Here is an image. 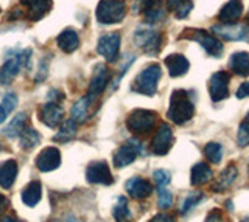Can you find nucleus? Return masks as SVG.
Segmentation results:
<instances>
[{"mask_svg": "<svg viewBox=\"0 0 249 222\" xmlns=\"http://www.w3.org/2000/svg\"><path fill=\"white\" fill-rule=\"evenodd\" d=\"M168 118L176 125H185L195 115V106L185 90H175L170 98Z\"/></svg>", "mask_w": 249, "mask_h": 222, "instance_id": "nucleus-1", "label": "nucleus"}, {"mask_svg": "<svg viewBox=\"0 0 249 222\" xmlns=\"http://www.w3.org/2000/svg\"><path fill=\"white\" fill-rule=\"evenodd\" d=\"M128 5L124 0H100L95 16L101 25H114L124 19Z\"/></svg>", "mask_w": 249, "mask_h": 222, "instance_id": "nucleus-2", "label": "nucleus"}, {"mask_svg": "<svg viewBox=\"0 0 249 222\" xmlns=\"http://www.w3.org/2000/svg\"><path fill=\"white\" fill-rule=\"evenodd\" d=\"M160 76H162L160 65L150 64L136 76L134 82H132V90L146 96H153L158 92V84Z\"/></svg>", "mask_w": 249, "mask_h": 222, "instance_id": "nucleus-3", "label": "nucleus"}, {"mask_svg": "<svg viewBox=\"0 0 249 222\" xmlns=\"http://www.w3.org/2000/svg\"><path fill=\"white\" fill-rule=\"evenodd\" d=\"M158 121V113L148 109H136L132 111L126 118V127L129 132L136 135H145L154 127Z\"/></svg>", "mask_w": 249, "mask_h": 222, "instance_id": "nucleus-4", "label": "nucleus"}, {"mask_svg": "<svg viewBox=\"0 0 249 222\" xmlns=\"http://www.w3.org/2000/svg\"><path fill=\"white\" fill-rule=\"evenodd\" d=\"M182 39H190L198 42L202 48H204L209 55L212 56H220L223 53V44L221 41H218L215 36L209 34L204 30H198V28H187L181 33Z\"/></svg>", "mask_w": 249, "mask_h": 222, "instance_id": "nucleus-5", "label": "nucleus"}, {"mask_svg": "<svg viewBox=\"0 0 249 222\" xmlns=\"http://www.w3.org/2000/svg\"><path fill=\"white\" fill-rule=\"evenodd\" d=\"M30 56H31V50H22V51L8 58L5 61L3 67L0 68V82L2 84L11 82L16 76L20 73L22 68L28 64Z\"/></svg>", "mask_w": 249, "mask_h": 222, "instance_id": "nucleus-6", "label": "nucleus"}, {"mask_svg": "<svg viewBox=\"0 0 249 222\" xmlns=\"http://www.w3.org/2000/svg\"><path fill=\"white\" fill-rule=\"evenodd\" d=\"M134 42L146 55H158L162 45V36L151 28H139L134 34Z\"/></svg>", "mask_w": 249, "mask_h": 222, "instance_id": "nucleus-7", "label": "nucleus"}, {"mask_svg": "<svg viewBox=\"0 0 249 222\" xmlns=\"http://www.w3.org/2000/svg\"><path fill=\"white\" fill-rule=\"evenodd\" d=\"M120 44H122L120 33H107L100 37L97 51L107 61V63H114V61H117V58H119Z\"/></svg>", "mask_w": 249, "mask_h": 222, "instance_id": "nucleus-8", "label": "nucleus"}, {"mask_svg": "<svg viewBox=\"0 0 249 222\" xmlns=\"http://www.w3.org/2000/svg\"><path fill=\"white\" fill-rule=\"evenodd\" d=\"M231 76L228 72H216L209 79V94L212 101H221L229 96Z\"/></svg>", "mask_w": 249, "mask_h": 222, "instance_id": "nucleus-9", "label": "nucleus"}, {"mask_svg": "<svg viewBox=\"0 0 249 222\" xmlns=\"http://www.w3.org/2000/svg\"><path fill=\"white\" fill-rule=\"evenodd\" d=\"M86 177H88L89 183H95V185H111L114 182L109 165L103 160L92 162L86 170Z\"/></svg>", "mask_w": 249, "mask_h": 222, "instance_id": "nucleus-10", "label": "nucleus"}, {"mask_svg": "<svg viewBox=\"0 0 249 222\" xmlns=\"http://www.w3.org/2000/svg\"><path fill=\"white\" fill-rule=\"evenodd\" d=\"M173 144V131L167 123H162L151 140V151L156 156H165Z\"/></svg>", "mask_w": 249, "mask_h": 222, "instance_id": "nucleus-11", "label": "nucleus"}, {"mask_svg": "<svg viewBox=\"0 0 249 222\" xmlns=\"http://www.w3.org/2000/svg\"><path fill=\"white\" fill-rule=\"evenodd\" d=\"M109 79H111V72H109V68L105 64H98L95 67V70H93L92 79H90V84H89L88 98L93 99V98H97V96H100L101 94H103V92L106 90V87H107Z\"/></svg>", "mask_w": 249, "mask_h": 222, "instance_id": "nucleus-12", "label": "nucleus"}, {"mask_svg": "<svg viewBox=\"0 0 249 222\" xmlns=\"http://www.w3.org/2000/svg\"><path fill=\"white\" fill-rule=\"evenodd\" d=\"M61 165V152L58 148L49 146L39 152V156L36 157V166L39 171L42 173H50L58 170Z\"/></svg>", "mask_w": 249, "mask_h": 222, "instance_id": "nucleus-13", "label": "nucleus"}, {"mask_svg": "<svg viewBox=\"0 0 249 222\" xmlns=\"http://www.w3.org/2000/svg\"><path fill=\"white\" fill-rule=\"evenodd\" d=\"M62 118H64V111L58 103H47L41 107L39 111V120L42 121L45 126L49 127H58L62 123Z\"/></svg>", "mask_w": 249, "mask_h": 222, "instance_id": "nucleus-14", "label": "nucleus"}, {"mask_svg": "<svg viewBox=\"0 0 249 222\" xmlns=\"http://www.w3.org/2000/svg\"><path fill=\"white\" fill-rule=\"evenodd\" d=\"M241 14H243V2L241 0H229L218 14V20L221 22V25H235Z\"/></svg>", "mask_w": 249, "mask_h": 222, "instance_id": "nucleus-15", "label": "nucleus"}, {"mask_svg": "<svg viewBox=\"0 0 249 222\" xmlns=\"http://www.w3.org/2000/svg\"><path fill=\"white\" fill-rule=\"evenodd\" d=\"M137 146H140V144L136 143L134 140H129L126 144H123V146L114 154L115 168H124L134 162L139 151H140V148H137Z\"/></svg>", "mask_w": 249, "mask_h": 222, "instance_id": "nucleus-16", "label": "nucleus"}, {"mask_svg": "<svg viewBox=\"0 0 249 222\" xmlns=\"http://www.w3.org/2000/svg\"><path fill=\"white\" fill-rule=\"evenodd\" d=\"M212 32L226 41H249V27L240 25H215Z\"/></svg>", "mask_w": 249, "mask_h": 222, "instance_id": "nucleus-17", "label": "nucleus"}, {"mask_svg": "<svg viewBox=\"0 0 249 222\" xmlns=\"http://www.w3.org/2000/svg\"><path fill=\"white\" fill-rule=\"evenodd\" d=\"M126 193L132 197V199H146L153 193V185L146 179H142V177H132L126 182Z\"/></svg>", "mask_w": 249, "mask_h": 222, "instance_id": "nucleus-18", "label": "nucleus"}, {"mask_svg": "<svg viewBox=\"0 0 249 222\" xmlns=\"http://www.w3.org/2000/svg\"><path fill=\"white\" fill-rule=\"evenodd\" d=\"M22 5L27 6V14L30 20H41L52 10V0H20Z\"/></svg>", "mask_w": 249, "mask_h": 222, "instance_id": "nucleus-19", "label": "nucleus"}, {"mask_svg": "<svg viewBox=\"0 0 249 222\" xmlns=\"http://www.w3.org/2000/svg\"><path fill=\"white\" fill-rule=\"evenodd\" d=\"M142 11L146 24H156L163 19L165 11H163V3L162 0H143L142 3Z\"/></svg>", "mask_w": 249, "mask_h": 222, "instance_id": "nucleus-20", "label": "nucleus"}, {"mask_svg": "<svg viewBox=\"0 0 249 222\" xmlns=\"http://www.w3.org/2000/svg\"><path fill=\"white\" fill-rule=\"evenodd\" d=\"M165 65L170 72V76H173V78H178V76H182L189 72L190 68V64L189 61H187L185 56L179 55V53H173V55H170L165 58Z\"/></svg>", "mask_w": 249, "mask_h": 222, "instance_id": "nucleus-21", "label": "nucleus"}, {"mask_svg": "<svg viewBox=\"0 0 249 222\" xmlns=\"http://www.w3.org/2000/svg\"><path fill=\"white\" fill-rule=\"evenodd\" d=\"M58 47L64 53H73L78 47H80V37L78 33L72 28H66L64 32H61L56 37Z\"/></svg>", "mask_w": 249, "mask_h": 222, "instance_id": "nucleus-22", "label": "nucleus"}, {"mask_svg": "<svg viewBox=\"0 0 249 222\" xmlns=\"http://www.w3.org/2000/svg\"><path fill=\"white\" fill-rule=\"evenodd\" d=\"M18 177V163L16 160H6L0 163V187L8 190L13 187V183Z\"/></svg>", "mask_w": 249, "mask_h": 222, "instance_id": "nucleus-23", "label": "nucleus"}, {"mask_svg": "<svg viewBox=\"0 0 249 222\" xmlns=\"http://www.w3.org/2000/svg\"><path fill=\"white\" fill-rule=\"evenodd\" d=\"M231 70L240 75V76H248L249 75V53L248 51H237L233 53L229 59Z\"/></svg>", "mask_w": 249, "mask_h": 222, "instance_id": "nucleus-24", "label": "nucleus"}, {"mask_svg": "<svg viewBox=\"0 0 249 222\" xmlns=\"http://www.w3.org/2000/svg\"><path fill=\"white\" fill-rule=\"evenodd\" d=\"M27 123H28V115L25 112H20L18 113L10 123H8V126L3 129V134L6 137H10V139H14V137H19L22 134L23 129L27 127Z\"/></svg>", "mask_w": 249, "mask_h": 222, "instance_id": "nucleus-25", "label": "nucleus"}, {"mask_svg": "<svg viewBox=\"0 0 249 222\" xmlns=\"http://www.w3.org/2000/svg\"><path fill=\"white\" fill-rule=\"evenodd\" d=\"M42 197V187L39 182H31L28 183V187L22 191V201L28 206H35L39 204Z\"/></svg>", "mask_w": 249, "mask_h": 222, "instance_id": "nucleus-26", "label": "nucleus"}, {"mask_svg": "<svg viewBox=\"0 0 249 222\" xmlns=\"http://www.w3.org/2000/svg\"><path fill=\"white\" fill-rule=\"evenodd\" d=\"M212 179V168L207 163L199 162L192 168V185H202Z\"/></svg>", "mask_w": 249, "mask_h": 222, "instance_id": "nucleus-27", "label": "nucleus"}, {"mask_svg": "<svg viewBox=\"0 0 249 222\" xmlns=\"http://www.w3.org/2000/svg\"><path fill=\"white\" fill-rule=\"evenodd\" d=\"M167 8L171 11L178 19H185L190 14L193 3L192 0H167Z\"/></svg>", "mask_w": 249, "mask_h": 222, "instance_id": "nucleus-28", "label": "nucleus"}, {"mask_svg": "<svg viewBox=\"0 0 249 222\" xmlns=\"http://www.w3.org/2000/svg\"><path fill=\"white\" fill-rule=\"evenodd\" d=\"M237 174H238V170L233 165H229L226 170L220 174V179H218V182L215 183V190L216 191H223V190H226V188H229L232 183H233V180L237 179Z\"/></svg>", "mask_w": 249, "mask_h": 222, "instance_id": "nucleus-29", "label": "nucleus"}, {"mask_svg": "<svg viewBox=\"0 0 249 222\" xmlns=\"http://www.w3.org/2000/svg\"><path fill=\"white\" fill-rule=\"evenodd\" d=\"M114 219L115 222H132V214L128 208V201L126 197L120 196L117 204L114 205Z\"/></svg>", "mask_w": 249, "mask_h": 222, "instance_id": "nucleus-30", "label": "nucleus"}, {"mask_svg": "<svg viewBox=\"0 0 249 222\" xmlns=\"http://www.w3.org/2000/svg\"><path fill=\"white\" fill-rule=\"evenodd\" d=\"M39 142H41V137H39V132L36 131V129H33V127L27 126L22 131V134L19 135V143H20V146L23 149L35 148L36 144H39Z\"/></svg>", "mask_w": 249, "mask_h": 222, "instance_id": "nucleus-31", "label": "nucleus"}, {"mask_svg": "<svg viewBox=\"0 0 249 222\" xmlns=\"http://www.w3.org/2000/svg\"><path fill=\"white\" fill-rule=\"evenodd\" d=\"M89 101L90 99L86 96V98H81L78 99V101L73 104L72 107V112H70V115H72V120L75 121V123H84L86 118H88V107H89Z\"/></svg>", "mask_w": 249, "mask_h": 222, "instance_id": "nucleus-32", "label": "nucleus"}, {"mask_svg": "<svg viewBox=\"0 0 249 222\" xmlns=\"http://www.w3.org/2000/svg\"><path fill=\"white\" fill-rule=\"evenodd\" d=\"M76 131H78V127H76L75 121L67 120V121H64V123H61L59 131H58L56 137H54V140L59 142V143H66V142L73 139V137L76 135Z\"/></svg>", "mask_w": 249, "mask_h": 222, "instance_id": "nucleus-33", "label": "nucleus"}, {"mask_svg": "<svg viewBox=\"0 0 249 222\" xmlns=\"http://www.w3.org/2000/svg\"><path fill=\"white\" fill-rule=\"evenodd\" d=\"M204 156L209 160L210 163H215L218 165L221 162V157H223V148L220 143H215V142H210L206 144L204 148Z\"/></svg>", "mask_w": 249, "mask_h": 222, "instance_id": "nucleus-34", "label": "nucleus"}, {"mask_svg": "<svg viewBox=\"0 0 249 222\" xmlns=\"http://www.w3.org/2000/svg\"><path fill=\"white\" fill-rule=\"evenodd\" d=\"M202 197H204V194L202 193H195V194H190V196H187L185 197V201L181 206V213L185 214V213H189L195 205L199 204L202 201Z\"/></svg>", "mask_w": 249, "mask_h": 222, "instance_id": "nucleus-35", "label": "nucleus"}, {"mask_svg": "<svg viewBox=\"0 0 249 222\" xmlns=\"http://www.w3.org/2000/svg\"><path fill=\"white\" fill-rule=\"evenodd\" d=\"M237 143L238 146H248L249 144V121H243L238 127V134H237Z\"/></svg>", "mask_w": 249, "mask_h": 222, "instance_id": "nucleus-36", "label": "nucleus"}, {"mask_svg": "<svg viewBox=\"0 0 249 222\" xmlns=\"http://www.w3.org/2000/svg\"><path fill=\"white\" fill-rule=\"evenodd\" d=\"M171 204H173V196H171L170 191H167L165 188H159V208L165 210L168 206H171Z\"/></svg>", "mask_w": 249, "mask_h": 222, "instance_id": "nucleus-37", "label": "nucleus"}, {"mask_svg": "<svg viewBox=\"0 0 249 222\" xmlns=\"http://www.w3.org/2000/svg\"><path fill=\"white\" fill-rule=\"evenodd\" d=\"M154 180L158 183L159 188H165L171 180V175L165 170H158V171H154Z\"/></svg>", "mask_w": 249, "mask_h": 222, "instance_id": "nucleus-38", "label": "nucleus"}, {"mask_svg": "<svg viewBox=\"0 0 249 222\" xmlns=\"http://www.w3.org/2000/svg\"><path fill=\"white\" fill-rule=\"evenodd\" d=\"M3 109L6 111V113H10L14 111V107L18 106V96L14 94H6L5 98H3Z\"/></svg>", "mask_w": 249, "mask_h": 222, "instance_id": "nucleus-39", "label": "nucleus"}, {"mask_svg": "<svg viewBox=\"0 0 249 222\" xmlns=\"http://www.w3.org/2000/svg\"><path fill=\"white\" fill-rule=\"evenodd\" d=\"M204 222H228V219L224 218V214L220 210H213L207 214V218Z\"/></svg>", "mask_w": 249, "mask_h": 222, "instance_id": "nucleus-40", "label": "nucleus"}, {"mask_svg": "<svg viewBox=\"0 0 249 222\" xmlns=\"http://www.w3.org/2000/svg\"><path fill=\"white\" fill-rule=\"evenodd\" d=\"M150 222H175V216L170 213H159Z\"/></svg>", "mask_w": 249, "mask_h": 222, "instance_id": "nucleus-41", "label": "nucleus"}, {"mask_svg": "<svg viewBox=\"0 0 249 222\" xmlns=\"http://www.w3.org/2000/svg\"><path fill=\"white\" fill-rule=\"evenodd\" d=\"M246 96H249V82H243L237 90V98L238 99H243Z\"/></svg>", "mask_w": 249, "mask_h": 222, "instance_id": "nucleus-42", "label": "nucleus"}, {"mask_svg": "<svg viewBox=\"0 0 249 222\" xmlns=\"http://www.w3.org/2000/svg\"><path fill=\"white\" fill-rule=\"evenodd\" d=\"M8 208V199L0 193V213H3Z\"/></svg>", "mask_w": 249, "mask_h": 222, "instance_id": "nucleus-43", "label": "nucleus"}, {"mask_svg": "<svg viewBox=\"0 0 249 222\" xmlns=\"http://www.w3.org/2000/svg\"><path fill=\"white\" fill-rule=\"evenodd\" d=\"M6 115H8V113H6V111L3 109V106L0 104V125H2L3 121L6 120Z\"/></svg>", "mask_w": 249, "mask_h": 222, "instance_id": "nucleus-44", "label": "nucleus"}, {"mask_svg": "<svg viewBox=\"0 0 249 222\" xmlns=\"http://www.w3.org/2000/svg\"><path fill=\"white\" fill-rule=\"evenodd\" d=\"M0 222H22V221L16 219V218H13V216H3L2 219H0Z\"/></svg>", "mask_w": 249, "mask_h": 222, "instance_id": "nucleus-45", "label": "nucleus"}, {"mask_svg": "<svg viewBox=\"0 0 249 222\" xmlns=\"http://www.w3.org/2000/svg\"><path fill=\"white\" fill-rule=\"evenodd\" d=\"M0 151H3V144H2V142H0Z\"/></svg>", "mask_w": 249, "mask_h": 222, "instance_id": "nucleus-46", "label": "nucleus"}, {"mask_svg": "<svg viewBox=\"0 0 249 222\" xmlns=\"http://www.w3.org/2000/svg\"><path fill=\"white\" fill-rule=\"evenodd\" d=\"M246 22H248V25H249V14H248V17H246Z\"/></svg>", "mask_w": 249, "mask_h": 222, "instance_id": "nucleus-47", "label": "nucleus"}]
</instances>
